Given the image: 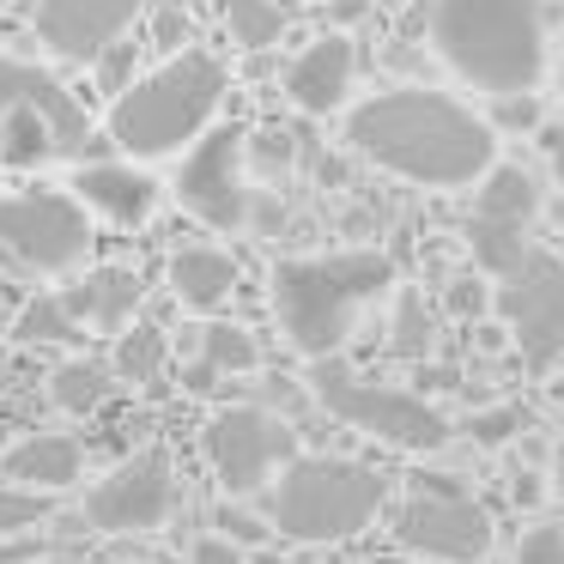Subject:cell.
I'll return each instance as SVG.
<instances>
[{"instance_id":"obj_12","label":"cell","mask_w":564,"mask_h":564,"mask_svg":"<svg viewBox=\"0 0 564 564\" xmlns=\"http://www.w3.org/2000/svg\"><path fill=\"white\" fill-rule=\"evenodd\" d=\"M207 462L231 498H249L292 462V431L268 406H225L207 425Z\"/></svg>"},{"instance_id":"obj_1","label":"cell","mask_w":564,"mask_h":564,"mask_svg":"<svg viewBox=\"0 0 564 564\" xmlns=\"http://www.w3.org/2000/svg\"><path fill=\"white\" fill-rule=\"evenodd\" d=\"M346 140L370 164L419 188H462L491 171V122L474 116L467 104H455L449 91L425 86L365 98L346 116Z\"/></svg>"},{"instance_id":"obj_32","label":"cell","mask_w":564,"mask_h":564,"mask_svg":"<svg viewBox=\"0 0 564 564\" xmlns=\"http://www.w3.org/2000/svg\"><path fill=\"white\" fill-rule=\"evenodd\" d=\"M213 528H219V534H231L237 546H256V540L268 534V528H261V516H249L243 503H219V516H213Z\"/></svg>"},{"instance_id":"obj_34","label":"cell","mask_w":564,"mask_h":564,"mask_svg":"<svg viewBox=\"0 0 564 564\" xmlns=\"http://www.w3.org/2000/svg\"><path fill=\"white\" fill-rule=\"evenodd\" d=\"M195 564H249V558L231 534H207V540H195Z\"/></svg>"},{"instance_id":"obj_7","label":"cell","mask_w":564,"mask_h":564,"mask_svg":"<svg viewBox=\"0 0 564 564\" xmlns=\"http://www.w3.org/2000/svg\"><path fill=\"white\" fill-rule=\"evenodd\" d=\"M310 394H316L340 425L365 431V437H377V443H394V449H437V443L449 437V419H443L431 401H419V394H406V389H389V382L358 377V370H346L334 352L316 358Z\"/></svg>"},{"instance_id":"obj_9","label":"cell","mask_w":564,"mask_h":564,"mask_svg":"<svg viewBox=\"0 0 564 564\" xmlns=\"http://www.w3.org/2000/svg\"><path fill=\"white\" fill-rule=\"evenodd\" d=\"M394 534H401L406 552H419L431 564H479L491 552V516L455 479L419 474V498L401 503Z\"/></svg>"},{"instance_id":"obj_20","label":"cell","mask_w":564,"mask_h":564,"mask_svg":"<svg viewBox=\"0 0 564 564\" xmlns=\"http://www.w3.org/2000/svg\"><path fill=\"white\" fill-rule=\"evenodd\" d=\"M237 285V261L213 243H183L171 256V292L183 297L188 310H219Z\"/></svg>"},{"instance_id":"obj_10","label":"cell","mask_w":564,"mask_h":564,"mask_svg":"<svg viewBox=\"0 0 564 564\" xmlns=\"http://www.w3.org/2000/svg\"><path fill=\"white\" fill-rule=\"evenodd\" d=\"M498 310L522 346L528 370H552L564 358V261L552 249H534L498 280Z\"/></svg>"},{"instance_id":"obj_29","label":"cell","mask_w":564,"mask_h":564,"mask_svg":"<svg viewBox=\"0 0 564 564\" xmlns=\"http://www.w3.org/2000/svg\"><path fill=\"white\" fill-rule=\"evenodd\" d=\"M491 122L510 128V134H528V128L540 122V104L528 98V91H498V98H491Z\"/></svg>"},{"instance_id":"obj_25","label":"cell","mask_w":564,"mask_h":564,"mask_svg":"<svg viewBox=\"0 0 564 564\" xmlns=\"http://www.w3.org/2000/svg\"><path fill=\"white\" fill-rule=\"evenodd\" d=\"M225 25H231V37L243 50H268V43H280L285 13L273 0H225Z\"/></svg>"},{"instance_id":"obj_31","label":"cell","mask_w":564,"mask_h":564,"mask_svg":"<svg viewBox=\"0 0 564 564\" xmlns=\"http://www.w3.org/2000/svg\"><path fill=\"white\" fill-rule=\"evenodd\" d=\"M516 564H564V528H528Z\"/></svg>"},{"instance_id":"obj_38","label":"cell","mask_w":564,"mask_h":564,"mask_svg":"<svg viewBox=\"0 0 564 564\" xmlns=\"http://www.w3.org/2000/svg\"><path fill=\"white\" fill-rule=\"evenodd\" d=\"M449 304L462 310V316H474V310H479V285H455V292H449Z\"/></svg>"},{"instance_id":"obj_14","label":"cell","mask_w":564,"mask_h":564,"mask_svg":"<svg viewBox=\"0 0 564 564\" xmlns=\"http://www.w3.org/2000/svg\"><path fill=\"white\" fill-rule=\"evenodd\" d=\"M534 207H540V188L528 171L516 164H498L479 188L474 213H467V249H474L479 273L503 280L516 261L528 256V225H534Z\"/></svg>"},{"instance_id":"obj_13","label":"cell","mask_w":564,"mask_h":564,"mask_svg":"<svg viewBox=\"0 0 564 564\" xmlns=\"http://www.w3.org/2000/svg\"><path fill=\"white\" fill-rule=\"evenodd\" d=\"M176 510V474L164 449H134L86 491V522L98 534H147Z\"/></svg>"},{"instance_id":"obj_21","label":"cell","mask_w":564,"mask_h":564,"mask_svg":"<svg viewBox=\"0 0 564 564\" xmlns=\"http://www.w3.org/2000/svg\"><path fill=\"white\" fill-rule=\"evenodd\" d=\"M50 401L62 406V413H74V419L98 413V406L110 401V370L91 365V358H67V365H55V377H50Z\"/></svg>"},{"instance_id":"obj_18","label":"cell","mask_w":564,"mask_h":564,"mask_svg":"<svg viewBox=\"0 0 564 564\" xmlns=\"http://www.w3.org/2000/svg\"><path fill=\"white\" fill-rule=\"evenodd\" d=\"M79 467H86V449L74 437H62V431H31V437H19L13 449L0 455V479L31 486V491L79 486Z\"/></svg>"},{"instance_id":"obj_15","label":"cell","mask_w":564,"mask_h":564,"mask_svg":"<svg viewBox=\"0 0 564 564\" xmlns=\"http://www.w3.org/2000/svg\"><path fill=\"white\" fill-rule=\"evenodd\" d=\"M140 13L147 0H37V43L62 62H98Z\"/></svg>"},{"instance_id":"obj_2","label":"cell","mask_w":564,"mask_h":564,"mask_svg":"<svg viewBox=\"0 0 564 564\" xmlns=\"http://www.w3.org/2000/svg\"><path fill=\"white\" fill-rule=\"evenodd\" d=\"M437 55L479 91H534L546 67L540 0H437L431 7Z\"/></svg>"},{"instance_id":"obj_23","label":"cell","mask_w":564,"mask_h":564,"mask_svg":"<svg viewBox=\"0 0 564 564\" xmlns=\"http://www.w3.org/2000/svg\"><path fill=\"white\" fill-rule=\"evenodd\" d=\"M86 322L67 310V297H31L13 322V340L19 346H74Z\"/></svg>"},{"instance_id":"obj_39","label":"cell","mask_w":564,"mask_h":564,"mask_svg":"<svg viewBox=\"0 0 564 564\" xmlns=\"http://www.w3.org/2000/svg\"><path fill=\"white\" fill-rule=\"evenodd\" d=\"M249 564H285V558H280V552H256Z\"/></svg>"},{"instance_id":"obj_6","label":"cell","mask_w":564,"mask_h":564,"mask_svg":"<svg viewBox=\"0 0 564 564\" xmlns=\"http://www.w3.org/2000/svg\"><path fill=\"white\" fill-rule=\"evenodd\" d=\"M91 152H98V134H91L86 104L50 67L0 55V164L7 171L50 164V159L86 164Z\"/></svg>"},{"instance_id":"obj_33","label":"cell","mask_w":564,"mask_h":564,"mask_svg":"<svg viewBox=\"0 0 564 564\" xmlns=\"http://www.w3.org/2000/svg\"><path fill=\"white\" fill-rule=\"evenodd\" d=\"M183 37H188V13L183 7H159V19H152V43H159L164 55H176Z\"/></svg>"},{"instance_id":"obj_27","label":"cell","mask_w":564,"mask_h":564,"mask_svg":"<svg viewBox=\"0 0 564 564\" xmlns=\"http://www.w3.org/2000/svg\"><path fill=\"white\" fill-rule=\"evenodd\" d=\"M425 346H431V316H425V304L406 292L401 310H394V352H401V358H419Z\"/></svg>"},{"instance_id":"obj_43","label":"cell","mask_w":564,"mask_h":564,"mask_svg":"<svg viewBox=\"0 0 564 564\" xmlns=\"http://www.w3.org/2000/svg\"><path fill=\"white\" fill-rule=\"evenodd\" d=\"M0 171H7V164H0Z\"/></svg>"},{"instance_id":"obj_5","label":"cell","mask_w":564,"mask_h":564,"mask_svg":"<svg viewBox=\"0 0 564 564\" xmlns=\"http://www.w3.org/2000/svg\"><path fill=\"white\" fill-rule=\"evenodd\" d=\"M382 503H389V479L377 467L340 455H292L273 486V528L304 546H334L365 534Z\"/></svg>"},{"instance_id":"obj_26","label":"cell","mask_w":564,"mask_h":564,"mask_svg":"<svg viewBox=\"0 0 564 564\" xmlns=\"http://www.w3.org/2000/svg\"><path fill=\"white\" fill-rule=\"evenodd\" d=\"M50 516V491H31V486H0V534H25Z\"/></svg>"},{"instance_id":"obj_41","label":"cell","mask_w":564,"mask_h":564,"mask_svg":"<svg viewBox=\"0 0 564 564\" xmlns=\"http://www.w3.org/2000/svg\"><path fill=\"white\" fill-rule=\"evenodd\" d=\"M370 564H401V558H370Z\"/></svg>"},{"instance_id":"obj_40","label":"cell","mask_w":564,"mask_h":564,"mask_svg":"<svg viewBox=\"0 0 564 564\" xmlns=\"http://www.w3.org/2000/svg\"><path fill=\"white\" fill-rule=\"evenodd\" d=\"M552 474H558V491H564V443H558V462H552Z\"/></svg>"},{"instance_id":"obj_3","label":"cell","mask_w":564,"mask_h":564,"mask_svg":"<svg viewBox=\"0 0 564 564\" xmlns=\"http://www.w3.org/2000/svg\"><path fill=\"white\" fill-rule=\"evenodd\" d=\"M394 268L377 249H340V256H292L273 268V316L285 340L304 358L340 352L358 310L377 292H389Z\"/></svg>"},{"instance_id":"obj_30","label":"cell","mask_w":564,"mask_h":564,"mask_svg":"<svg viewBox=\"0 0 564 564\" xmlns=\"http://www.w3.org/2000/svg\"><path fill=\"white\" fill-rule=\"evenodd\" d=\"M98 86L110 91V98H122V91L134 86V50H128V43H110V50L98 55Z\"/></svg>"},{"instance_id":"obj_17","label":"cell","mask_w":564,"mask_h":564,"mask_svg":"<svg viewBox=\"0 0 564 564\" xmlns=\"http://www.w3.org/2000/svg\"><path fill=\"white\" fill-rule=\"evenodd\" d=\"M74 195L86 200L98 219L122 225V231L147 225L152 207H159V183H152L140 164H79V171H74Z\"/></svg>"},{"instance_id":"obj_24","label":"cell","mask_w":564,"mask_h":564,"mask_svg":"<svg viewBox=\"0 0 564 564\" xmlns=\"http://www.w3.org/2000/svg\"><path fill=\"white\" fill-rule=\"evenodd\" d=\"M200 358H207L219 377H237V370L261 365V346H256V334L237 328V322H207V328H200Z\"/></svg>"},{"instance_id":"obj_36","label":"cell","mask_w":564,"mask_h":564,"mask_svg":"<svg viewBox=\"0 0 564 564\" xmlns=\"http://www.w3.org/2000/svg\"><path fill=\"white\" fill-rule=\"evenodd\" d=\"M546 152H552V183L564 188V128H552V134H546Z\"/></svg>"},{"instance_id":"obj_4","label":"cell","mask_w":564,"mask_h":564,"mask_svg":"<svg viewBox=\"0 0 564 564\" xmlns=\"http://www.w3.org/2000/svg\"><path fill=\"white\" fill-rule=\"evenodd\" d=\"M225 98V62L207 50H176L164 67L140 74L122 98H110V140L128 159H171L207 134V116Z\"/></svg>"},{"instance_id":"obj_37","label":"cell","mask_w":564,"mask_h":564,"mask_svg":"<svg viewBox=\"0 0 564 564\" xmlns=\"http://www.w3.org/2000/svg\"><path fill=\"white\" fill-rule=\"evenodd\" d=\"M183 382H188V389H195V394H207V389H213V382H219V370H213V365H207V358H200V365H195V370H188V377H183Z\"/></svg>"},{"instance_id":"obj_11","label":"cell","mask_w":564,"mask_h":564,"mask_svg":"<svg viewBox=\"0 0 564 564\" xmlns=\"http://www.w3.org/2000/svg\"><path fill=\"white\" fill-rule=\"evenodd\" d=\"M176 200L213 231H237L249 225L256 200L243 188V128H207L188 147L183 171H176Z\"/></svg>"},{"instance_id":"obj_8","label":"cell","mask_w":564,"mask_h":564,"mask_svg":"<svg viewBox=\"0 0 564 564\" xmlns=\"http://www.w3.org/2000/svg\"><path fill=\"white\" fill-rule=\"evenodd\" d=\"M0 249L31 273H67L91 256V207L74 188L0 195Z\"/></svg>"},{"instance_id":"obj_16","label":"cell","mask_w":564,"mask_h":564,"mask_svg":"<svg viewBox=\"0 0 564 564\" xmlns=\"http://www.w3.org/2000/svg\"><path fill=\"white\" fill-rule=\"evenodd\" d=\"M352 74H358V50L352 37H322L285 67V98L310 116H334L352 91Z\"/></svg>"},{"instance_id":"obj_19","label":"cell","mask_w":564,"mask_h":564,"mask_svg":"<svg viewBox=\"0 0 564 564\" xmlns=\"http://www.w3.org/2000/svg\"><path fill=\"white\" fill-rule=\"evenodd\" d=\"M67 310H74L86 328H104V334H122L128 322H134L140 297H147V285H140L134 268H91L86 280L67 285Z\"/></svg>"},{"instance_id":"obj_35","label":"cell","mask_w":564,"mask_h":564,"mask_svg":"<svg viewBox=\"0 0 564 564\" xmlns=\"http://www.w3.org/2000/svg\"><path fill=\"white\" fill-rule=\"evenodd\" d=\"M43 540H13V546H0V564H37Z\"/></svg>"},{"instance_id":"obj_42","label":"cell","mask_w":564,"mask_h":564,"mask_svg":"<svg viewBox=\"0 0 564 564\" xmlns=\"http://www.w3.org/2000/svg\"><path fill=\"white\" fill-rule=\"evenodd\" d=\"M0 7H13V0H0Z\"/></svg>"},{"instance_id":"obj_22","label":"cell","mask_w":564,"mask_h":564,"mask_svg":"<svg viewBox=\"0 0 564 564\" xmlns=\"http://www.w3.org/2000/svg\"><path fill=\"white\" fill-rule=\"evenodd\" d=\"M164 358H171V340H164V328H152V322H128L122 334H116V377L122 382H159Z\"/></svg>"},{"instance_id":"obj_28","label":"cell","mask_w":564,"mask_h":564,"mask_svg":"<svg viewBox=\"0 0 564 564\" xmlns=\"http://www.w3.org/2000/svg\"><path fill=\"white\" fill-rule=\"evenodd\" d=\"M516 431H522V413H516V406H491V413H474V419H467V437L486 443V449L510 443Z\"/></svg>"}]
</instances>
